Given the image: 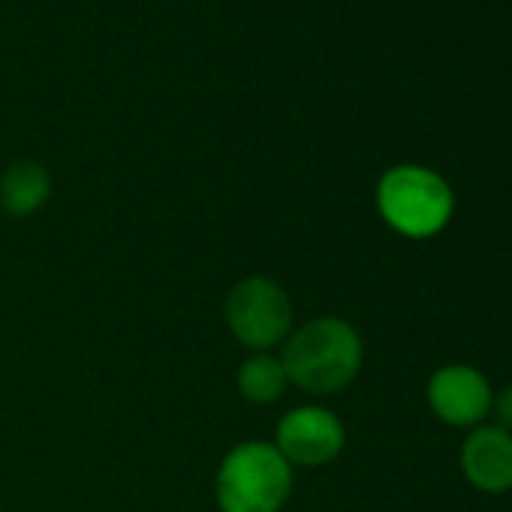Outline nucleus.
<instances>
[{
  "label": "nucleus",
  "mask_w": 512,
  "mask_h": 512,
  "mask_svg": "<svg viewBox=\"0 0 512 512\" xmlns=\"http://www.w3.org/2000/svg\"><path fill=\"white\" fill-rule=\"evenodd\" d=\"M362 338L338 317H320L302 326L284 347L287 380L314 395H332L347 389L362 368Z\"/></svg>",
  "instance_id": "1"
},
{
  "label": "nucleus",
  "mask_w": 512,
  "mask_h": 512,
  "mask_svg": "<svg viewBox=\"0 0 512 512\" xmlns=\"http://www.w3.org/2000/svg\"><path fill=\"white\" fill-rule=\"evenodd\" d=\"M377 208L404 238H434L455 214L449 181L419 163H401L377 181Z\"/></svg>",
  "instance_id": "2"
},
{
  "label": "nucleus",
  "mask_w": 512,
  "mask_h": 512,
  "mask_svg": "<svg viewBox=\"0 0 512 512\" xmlns=\"http://www.w3.org/2000/svg\"><path fill=\"white\" fill-rule=\"evenodd\" d=\"M290 491V461L269 443L235 446L217 473V503L223 512H278Z\"/></svg>",
  "instance_id": "3"
},
{
  "label": "nucleus",
  "mask_w": 512,
  "mask_h": 512,
  "mask_svg": "<svg viewBox=\"0 0 512 512\" xmlns=\"http://www.w3.org/2000/svg\"><path fill=\"white\" fill-rule=\"evenodd\" d=\"M226 323L238 344L250 350H272L290 335L293 305L269 278H247L226 299Z\"/></svg>",
  "instance_id": "4"
},
{
  "label": "nucleus",
  "mask_w": 512,
  "mask_h": 512,
  "mask_svg": "<svg viewBox=\"0 0 512 512\" xmlns=\"http://www.w3.org/2000/svg\"><path fill=\"white\" fill-rule=\"evenodd\" d=\"M431 413L452 428H476L491 413L494 389L473 365H443L428 380Z\"/></svg>",
  "instance_id": "5"
},
{
  "label": "nucleus",
  "mask_w": 512,
  "mask_h": 512,
  "mask_svg": "<svg viewBox=\"0 0 512 512\" xmlns=\"http://www.w3.org/2000/svg\"><path fill=\"white\" fill-rule=\"evenodd\" d=\"M344 425L323 407H299L278 425V452L290 464L320 467L344 449Z\"/></svg>",
  "instance_id": "6"
},
{
  "label": "nucleus",
  "mask_w": 512,
  "mask_h": 512,
  "mask_svg": "<svg viewBox=\"0 0 512 512\" xmlns=\"http://www.w3.org/2000/svg\"><path fill=\"white\" fill-rule=\"evenodd\" d=\"M461 473L476 491H512V434L497 425L470 428L461 443Z\"/></svg>",
  "instance_id": "7"
},
{
  "label": "nucleus",
  "mask_w": 512,
  "mask_h": 512,
  "mask_svg": "<svg viewBox=\"0 0 512 512\" xmlns=\"http://www.w3.org/2000/svg\"><path fill=\"white\" fill-rule=\"evenodd\" d=\"M49 196H52V175L34 160L13 163L4 172V178H0V202L16 217L34 214L49 202Z\"/></svg>",
  "instance_id": "8"
},
{
  "label": "nucleus",
  "mask_w": 512,
  "mask_h": 512,
  "mask_svg": "<svg viewBox=\"0 0 512 512\" xmlns=\"http://www.w3.org/2000/svg\"><path fill=\"white\" fill-rule=\"evenodd\" d=\"M287 371L281 359L272 356H253L238 368V392L253 404H272L284 395Z\"/></svg>",
  "instance_id": "9"
},
{
  "label": "nucleus",
  "mask_w": 512,
  "mask_h": 512,
  "mask_svg": "<svg viewBox=\"0 0 512 512\" xmlns=\"http://www.w3.org/2000/svg\"><path fill=\"white\" fill-rule=\"evenodd\" d=\"M494 425L512 434V386H503L494 398H491V413Z\"/></svg>",
  "instance_id": "10"
}]
</instances>
